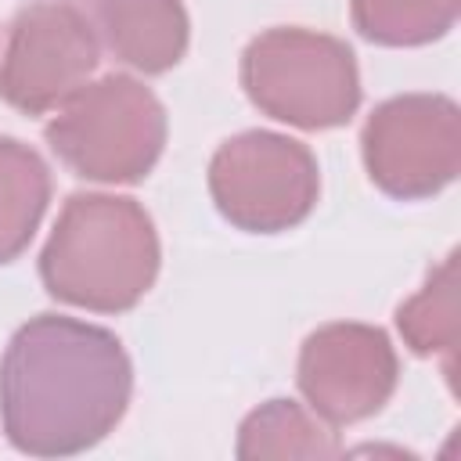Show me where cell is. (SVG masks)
<instances>
[{
    "instance_id": "6da1fadb",
    "label": "cell",
    "mask_w": 461,
    "mask_h": 461,
    "mask_svg": "<svg viewBox=\"0 0 461 461\" xmlns=\"http://www.w3.org/2000/svg\"><path fill=\"white\" fill-rule=\"evenodd\" d=\"M133 367L101 324L65 313L29 317L0 357V425L29 457H72L97 447L126 414Z\"/></svg>"
},
{
    "instance_id": "7a4b0ae2",
    "label": "cell",
    "mask_w": 461,
    "mask_h": 461,
    "mask_svg": "<svg viewBox=\"0 0 461 461\" xmlns=\"http://www.w3.org/2000/svg\"><path fill=\"white\" fill-rule=\"evenodd\" d=\"M162 263L148 209L126 194H68L40 252L43 288L90 313H126L155 285Z\"/></svg>"
},
{
    "instance_id": "3957f363",
    "label": "cell",
    "mask_w": 461,
    "mask_h": 461,
    "mask_svg": "<svg viewBox=\"0 0 461 461\" xmlns=\"http://www.w3.org/2000/svg\"><path fill=\"white\" fill-rule=\"evenodd\" d=\"M43 137L68 173L94 184H137L162 158L166 108L140 79L108 72L79 86Z\"/></svg>"
},
{
    "instance_id": "277c9868",
    "label": "cell",
    "mask_w": 461,
    "mask_h": 461,
    "mask_svg": "<svg viewBox=\"0 0 461 461\" xmlns=\"http://www.w3.org/2000/svg\"><path fill=\"white\" fill-rule=\"evenodd\" d=\"M241 86L263 115L295 130L346 126L360 108L353 47L303 25H277L252 36L241 54Z\"/></svg>"
},
{
    "instance_id": "5b68a950",
    "label": "cell",
    "mask_w": 461,
    "mask_h": 461,
    "mask_svg": "<svg viewBox=\"0 0 461 461\" xmlns=\"http://www.w3.org/2000/svg\"><path fill=\"white\" fill-rule=\"evenodd\" d=\"M209 194L230 227L281 234L313 212L321 169L303 140L274 130H245L212 151Z\"/></svg>"
},
{
    "instance_id": "8992f818",
    "label": "cell",
    "mask_w": 461,
    "mask_h": 461,
    "mask_svg": "<svg viewBox=\"0 0 461 461\" xmlns=\"http://www.w3.org/2000/svg\"><path fill=\"white\" fill-rule=\"evenodd\" d=\"M360 155L371 184L396 202H421L457 180L461 108L447 94H396L364 122Z\"/></svg>"
},
{
    "instance_id": "52a82bcc",
    "label": "cell",
    "mask_w": 461,
    "mask_h": 461,
    "mask_svg": "<svg viewBox=\"0 0 461 461\" xmlns=\"http://www.w3.org/2000/svg\"><path fill=\"white\" fill-rule=\"evenodd\" d=\"M101 43L76 4L36 0L22 7L7 29L0 58V101L22 115L58 112L90 83Z\"/></svg>"
},
{
    "instance_id": "ba28073f",
    "label": "cell",
    "mask_w": 461,
    "mask_h": 461,
    "mask_svg": "<svg viewBox=\"0 0 461 461\" xmlns=\"http://www.w3.org/2000/svg\"><path fill=\"white\" fill-rule=\"evenodd\" d=\"M295 382L306 407L331 429H342L389 403L400 382V360L382 328L335 321L306 335Z\"/></svg>"
},
{
    "instance_id": "9c48e42d",
    "label": "cell",
    "mask_w": 461,
    "mask_h": 461,
    "mask_svg": "<svg viewBox=\"0 0 461 461\" xmlns=\"http://www.w3.org/2000/svg\"><path fill=\"white\" fill-rule=\"evenodd\" d=\"M97 43L144 76L169 72L191 40L184 0H76Z\"/></svg>"
},
{
    "instance_id": "30bf717a",
    "label": "cell",
    "mask_w": 461,
    "mask_h": 461,
    "mask_svg": "<svg viewBox=\"0 0 461 461\" xmlns=\"http://www.w3.org/2000/svg\"><path fill=\"white\" fill-rule=\"evenodd\" d=\"M50 202V169L36 148L0 137V263L18 259Z\"/></svg>"
},
{
    "instance_id": "8fae6325",
    "label": "cell",
    "mask_w": 461,
    "mask_h": 461,
    "mask_svg": "<svg viewBox=\"0 0 461 461\" xmlns=\"http://www.w3.org/2000/svg\"><path fill=\"white\" fill-rule=\"evenodd\" d=\"M234 454L241 461L259 457H335L339 439L328 421H321L310 407L295 400H267L259 403L238 429Z\"/></svg>"
},
{
    "instance_id": "7c38bea8",
    "label": "cell",
    "mask_w": 461,
    "mask_h": 461,
    "mask_svg": "<svg viewBox=\"0 0 461 461\" xmlns=\"http://www.w3.org/2000/svg\"><path fill=\"white\" fill-rule=\"evenodd\" d=\"M396 328L403 346L414 357H443L447 378L454 375L457 357V252L429 270L425 285L400 303Z\"/></svg>"
},
{
    "instance_id": "4fadbf2b",
    "label": "cell",
    "mask_w": 461,
    "mask_h": 461,
    "mask_svg": "<svg viewBox=\"0 0 461 461\" xmlns=\"http://www.w3.org/2000/svg\"><path fill=\"white\" fill-rule=\"evenodd\" d=\"M461 0H349L353 29L378 47H425L457 22Z\"/></svg>"
}]
</instances>
